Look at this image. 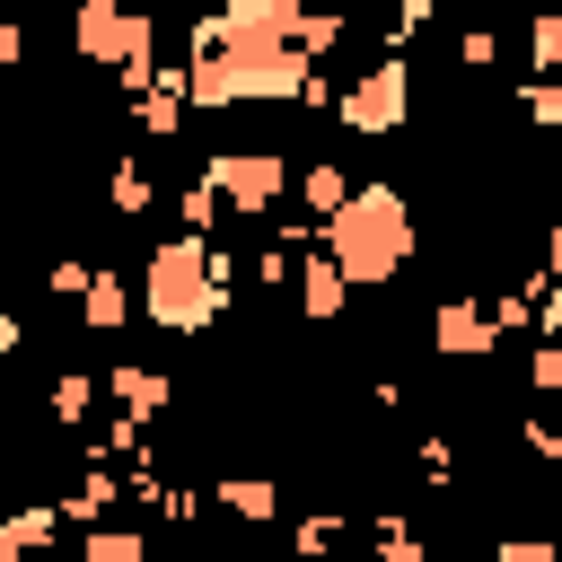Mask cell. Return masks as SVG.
Returning <instances> with one entry per match:
<instances>
[{"mask_svg": "<svg viewBox=\"0 0 562 562\" xmlns=\"http://www.w3.org/2000/svg\"><path fill=\"white\" fill-rule=\"evenodd\" d=\"M220 307H228V255H211L193 228L167 237V246H149V263H140V316L158 334H211Z\"/></svg>", "mask_w": 562, "mask_h": 562, "instance_id": "cell-1", "label": "cell"}, {"mask_svg": "<svg viewBox=\"0 0 562 562\" xmlns=\"http://www.w3.org/2000/svg\"><path fill=\"white\" fill-rule=\"evenodd\" d=\"M325 246H334V272L351 290H386L413 255V211L395 184H351V202L325 220Z\"/></svg>", "mask_w": 562, "mask_h": 562, "instance_id": "cell-2", "label": "cell"}, {"mask_svg": "<svg viewBox=\"0 0 562 562\" xmlns=\"http://www.w3.org/2000/svg\"><path fill=\"white\" fill-rule=\"evenodd\" d=\"M202 184H211L228 211H272L281 184H290V167H281V149H211Z\"/></svg>", "mask_w": 562, "mask_h": 562, "instance_id": "cell-3", "label": "cell"}, {"mask_svg": "<svg viewBox=\"0 0 562 562\" xmlns=\"http://www.w3.org/2000/svg\"><path fill=\"white\" fill-rule=\"evenodd\" d=\"M404 105H413V70H404V61H378V70H360V79L342 88V123H351L360 140H386V132L404 123Z\"/></svg>", "mask_w": 562, "mask_h": 562, "instance_id": "cell-4", "label": "cell"}, {"mask_svg": "<svg viewBox=\"0 0 562 562\" xmlns=\"http://www.w3.org/2000/svg\"><path fill=\"white\" fill-rule=\"evenodd\" d=\"M492 342H501V316H492L483 299H439V316H430V351L474 360V351H492Z\"/></svg>", "mask_w": 562, "mask_h": 562, "instance_id": "cell-5", "label": "cell"}, {"mask_svg": "<svg viewBox=\"0 0 562 562\" xmlns=\"http://www.w3.org/2000/svg\"><path fill=\"white\" fill-rule=\"evenodd\" d=\"M105 386L123 395V422H149V413H167V404H176V378H158V369H114Z\"/></svg>", "mask_w": 562, "mask_h": 562, "instance_id": "cell-6", "label": "cell"}, {"mask_svg": "<svg viewBox=\"0 0 562 562\" xmlns=\"http://www.w3.org/2000/svg\"><path fill=\"white\" fill-rule=\"evenodd\" d=\"M220 509H228V518H246V527H263V518H281V492H272V483H255V474H228V483H220Z\"/></svg>", "mask_w": 562, "mask_h": 562, "instance_id": "cell-7", "label": "cell"}, {"mask_svg": "<svg viewBox=\"0 0 562 562\" xmlns=\"http://www.w3.org/2000/svg\"><path fill=\"white\" fill-rule=\"evenodd\" d=\"M79 316H88V325H97V334H114V325H123V316H132V290H123V281H114V272H97V281H88V290H79Z\"/></svg>", "mask_w": 562, "mask_h": 562, "instance_id": "cell-8", "label": "cell"}, {"mask_svg": "<svg viewBox=\"0 0 562 562\" xmlns=\"http://www.w3.org/2000/svg\"><path fill=\"white\" fill-rule=\"evenodd\" d=\"M299 202H307L316 220H334V211L351 202V184H342V167H334V158H325V167H307V176H299Z\"/></svg>", "mask_w": 562, "mask_h": 562, "instance_id": "cell-9", "label": "cell"}, {"mask_svg": "<svg viewBox=\"0 0 562 562\" xmlns=\"http://www.w3.org/2000/svg\"><path fill=\"white\" fill-rule=\"evenodd\" d=\"M105 202H114V211H123V220H140V211H149V202H158V184H149V176H140V167H132V158H123V167H114V176H105Z\"/></svg>", "mask_w": 562, "mask_h": 562, "instance_id": "cell-10", "label": "cell"}, {"mask_svg": "<svg viewBox=\"0 0 562 562\" xmlns=\"http://www.w3.org/2000/svg\"><path fill=\"white\" fill-rule=\"evenodd\" d=\"M79 562H149V544H140L132 527H97V536L79 544Z\"/></svg>", "mask_w": 562, "mask_h": 562, "instance_id": "cell-11", "label": "cell"}, {"mask_svg": "<svg viewBox=\"0 0 562 562\" xmlns=\"http://www.w3.org/2000/svg\"><path fill=\"white\" fill-rule=\"evenodd\" d=\"M527 70H562V9L536 18V35H527Z\"/></svg>", "mask_w": 562, "mask_h": 562, "instance_id": "cell-12", "label": "cell"}, {"mask_svg": "<svg viewBox=\"0 0 562 562\" xmlns=\"http://www.w3.org/2000/svg\"><path fill=\"white\" fill-rule=\"evenodd\" d=\"M492 562H562V544H553V536H501Z\"/></svg>", "mask_w": 562, "mask_h": 562, "instance_id": "cell-13", "label": "cell"}, {"mask_svg": "<svg viewBox=\"0 0 562 562\" xmlns=\"http://www.w3.org/2000/svg\"><path fill=\"white\" fill-rule=\"evenodd\" d=\"M457 61H465V70H492V61H501V35H492V26H465V35H457Z\"/></svg>", "mask_w": 562, "mask_h": 562, "instance_id": "cell-14", "label": "cell"}, {"mask_svg": "<svg viewBox=\"0 0 562 562\" xmlns=\"http://www.w3.org/2000/svg\"><path fill=\"white\" fill-rule=\"evenodd\" d=\"M88 395H97V386H88L79 369H70V378H53V422H79V413H88Z\"/></svg>", "mask_w": 562, "mask_h": 562, "instance_id": "cell-15", "label": "cell"}, {"mask_svg": "<svg viewBox=\"0 0 562 562\" xmlns=\"http://www.w3.org/2000/svg\"><path fill=\"white\" fill-rule=\"evenodd\" d=\"M527 378H536V386H562V334L536 351V369H527Z\"/></svg>", "mask_w": 562, "mask_h": 562, "instance_id": "cell-16", "label": "cell"}, {"mask_svg": "<svg viewBox=\"0 0 562 562\" xmlns=\"http://www.w3.org/2000/svg\"><path fill=\"white\" fill-rule=\"evenodd\" d=\"M430 9H439V0H386V26H395V35H404V26H422V18H430Z\"/></svg>", "mask_w": 562, "mask_h": 562, "instance_id": "cell-17", "label": "cell"}, {"mask_svg": "<svg viewBox=\"0 0 562 562\" xmlns=\"http://www.w3.org/2000/svg\"><path fill=\"white\" fill-rule=\"evenodd\" d=\"M0 562H26V536H18L9 518H0Z\"/></svg>", "mask_w": 562, "mask_h": 562, "instance_id": "cell-18", "label": "cell"}, {"mask_svg": "<svg viewBox=\"0 0 562 562\" xmlns=\"http://www.w3.org/2000/svg\"><path fill=\"white\" fill-rule=\"evenodd\" d=\"M9 351H18V316L0 307V369H9Z\"/></svg>", "mask_w": 562, "mask_h": 562, "instance_id": "cell-19", "label": "cell"}, {"mask_svg": "<svg viewBox=\"0 0 562 562\" xmlns=\"http://www.w3.org/2000/svg\"><path fill=\"white\" fill-rule=\"evenodd\" d=\"M544 263H553V272H562V228H553V237H544Z\"/></svg>", "mask_w": 562, "mask_h": 562, "instance_id": "cell-20", "label": "cell"}, {"mask_svg": "<svg viewBox=\"0 0 562 562\" xmlns=\"http://www.w3.org/2000/svg\"><path fill=\"white\" fill-rule=\"evenodd\" d=\"M544 316H553V334H562V290H553V307H544Z\"/></svg>", "mask_w": 562, "mask_h": 562, "instance_id": "cell-21", "label": "cell"}]
</instances>
